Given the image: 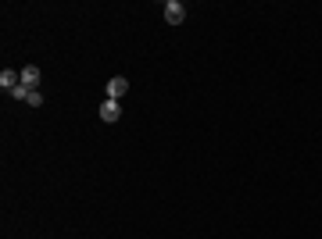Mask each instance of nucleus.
<instances>
[{
	"mask_svg": "<svg viewBox=\"0 0 322 239\" xmlns=\"http://www.w3.org/2000/svg\"><path fill=\"white\" fill-rule=\"evenodd\" d=\"M126 90H129L126 78H111V83H108V100H122V97H126Z\"/></svg>",
	"mask_w": 322,
	"mask_h": 239,
	"instance_id": "nucleus-5",
	"label": "nucleus"
},
{
	"mask_svg": "<svg viewBox=\"0 0 322 239\" xmlns=\"http://www.w3.org/2000/svg\"><path fill=\"white\" fill-rule=\"evenodd\" d=\"M165 18H169L172 25H179V22L186 18V8L179 4V0H169V4H165Z\"/></svg>",
	"mask_w": 322,
	"mask_h": 239,
	"instance_id": "nucleus-3",
	"label": "nucleus"
},
{
	"mask_svg": "<svg viewBox=\"0 0 322 239\" xmlns=\"http://www.w3.org/2000/svg\"><path fill=\"white\" fill-rule=\"evenodd\" d=\"M100 118H104V122H118V118H122L118 100H104V104H100Z\"/></svg>",
	"mask_w": 322,
	"mask_h": 239,
	"instance_id": "nucleus-4",
	"label": "nucleus"
},
{
	"mask_svg": "<svg viewBox=\"0 0 322 239\" xmlns=\"http://www.w3.org/2000/svg\"><path fill=\"white\" fill-rule=\"evenodd\" d=\"M0 86H4L8 93H11L15 86H22V71H15V68H4V71H0Z\"/></svg>",
	"mask_w": 322,
	"mask_h": 239,
	"instance_id": "nucleus-2",
	"label": "nucleus"
},
{
	"mask_svg": "<svg viewBox=\"0 0 322 239\" xmlns=\"http://www.w3.org/2000/svg\"><path fill=\"white\" fill-rule=\"evenodd\" d=\"M25 104H29V107H39V104H43V97H39V90H36V93H32V97H29Z\"/></svg>",
	"mask_w": 322,
	"mask_h": 239,
	"instance_id": "nucleus-6",
	"label": "nucleus"
},
{
	"mask_svg": "<svg viewBox=\"0 0 322 239\" xmlns=\"http://www.w3.org/2000/svg\"><path fill=\"white\" fill-rule=\"evenodd\" d=\"M22 86L25 90H39V68L36 64H25L22 68Z\"/></svg>",
	"mask_w": 322,
	"mask_h": 239,
	"instance_id": "nucleus-1",
	"label": "nucleus"
}]
</instances>
